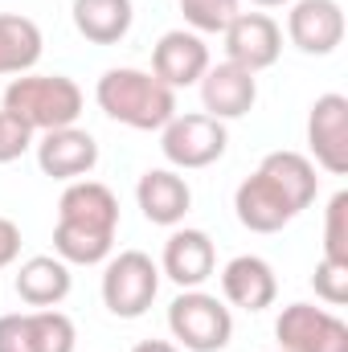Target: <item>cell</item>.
<instances>
[{
	"mask_svg": "<svg viewBox=\"0 0 348 352\" xmlns=\"http://www.w3.org/2000/svg\"><path fill=\"white\" fill-rule=\"evenodd\" d=\"M119 234V197L102 180H70L58 201L54 254L70 266H98L111 258Z\"/></svg>",
	"mask_w": 348,
	"mask_h": 352,
	"instance_id": "1",
	"label": "cell"
},
{
	"mask_svg": "<svg viewBox=\"0 0 348 352\" xmlns=\"http://www.w3.org/2000/svg\"><path fill=\"white\" fill-rule=\"evenodd\" d=\"M324 258L348 263V192H336L324 209Z\"/></svg>",
	"mask_w": 348,
	"mask_h": 352,
	"instance_id": "24",
	"label": "cell"
},
{
	"mask_svg": "<svg viewBox=\"0 0 348 352\" xmlns=\"http://www.w3.org/2000/svg\"><path fill=\"white\" fill-rule=\"evenodd\" d=\"M283 352H348V324L316 303H291L274 320Z\"/></svg>",
	"mask_w": 348,
	"mask_h": 352,
	"instance_id": "7",
	"label": "cell"
},
{
	"mask_svg": "<svg viewBox=\"0 0 348 352\" xmlns=\"http://www.w3.org/2000/svg\"><path fill=\"white\" fill-rule=\"evenodd\" d=\"M12 287H17L21 303H29L33 311H41V307H58L70 295L74 274H70V263H62L58 254H37V258L21 263Z\"/></svg>",
	"mask_w": 348,
	"mask_h": 352,
	"instance_id": "18",
	"label": "cell"
},
{
	"mask_svg": "<svg viewBox=\"0 0 348 352\" xmlns=\"http://www.w3.org/2000/svg\"><path fill=\"white\" fill-rule=\"evenodd\" d=\"M17 254H21V230L8 217H0V270L17 263Z\"/></svg>",
	"mask_w": 348,
	"mask_h": 352,
	"instance_id": "28",
	"label": "cell"
},
{
	"mask_svg": "<svg viewBox=\"0 0 348 352\" xmlns=\"http://www.w3.org/2000/svg\"><path fill=\"white\" fill-rule=\"evenodd\" d=\"M312 287H316V295H320L328 307H345L348 303V263L320 258V263H316V274H312Z\"/></svg>",
	"mask_w": 348,
	"mask_h": 352,
	"instance_id": "25",
	"label": "cell"
},
{
	"mask_svg": "<svg viewBox=\"0 0 348 352\" xmlns=\"http://www.w3.org/2000/svg\"><path fill=\"white\" fill-rule=\"evenodd\" d=\"M287 37L307 58H328L345 41V8L336 0H291Z\"/></svg>",
	"mask_w": 348,
	"mask_h": 352,
	"instance_id": "8",
	"label": "cell"
},
{
	"mask_svg": "<svg viewBox=\"0 0 348 352\" xmlns=\"http://www.w3.org/2000/svg\"><path fill=\"white\" fill-rule=\"evenodd\" d=\"M226 148H230L226 123L205 111H193V115L176 111L160 127V152L173 168H209L226 156Z\"/></svg>",
	"mask_w": 348,
	"mask_h": 352,
	"instance_id": "6",
	"label": "cell"
},
{
	"mask_svg": "<svg viewBox=\"0 0 348 352\" xmlns=\"http://www.w3.org/2000/svg\"><path fill=\"white\" fill-rule=\"evenodd\" d=\"M201 102H205V115H213V119H242V115H250L254 111V102H259V78L250 74V70H242V66H234V62H217V66H209L205 74H201Z\"/></svg>",
	"mask_w": 348,
	"mask_h": 352,
	"instance_id": "13",
	"label": "cell"
},
{
	"mask_svg": "<svg viewBox=\"0 0 348 352\" xmlns=\"http://www.w3.org/2000/svg\"><path fill=\"white\" fill-rule=\"evenodd\" d=\"M259 173H266L279 188H283V197L295 205V213H303V209L316 201V192H320L316 164H312L303 152H270V156H262Z\"/></svg>",
	"mask_w": 348,
	"mask_h": 352,
	"instance_id": "20",
	"label": "cell"
},
{
	"mask_svg": "<svg viewBox=\"0 0 348 352\" xmlns=\"http://www.w3.org/2000/svg\"><path fill=\"white\" fill-rule=\"evenodd\" d=\"M279 352H283V349H279Z\"/></svg>",
	"mask_w": 348,
	"mask_h": 352,
	"instance_id": "31",
	"label": "cell"
},
{
	"mask_svg": "<svg viewBox=\"0 0 348 352\" xmlns=\"http://www.w3.org/2000/svg\"><path fill=\"white\" fill-rule=\"evenodd\" d=\"M37 148V164L41 173L54 176V180H87L98 164V144L94 135L83 127H58V131H41V140L33 144Z\"/></svg>",
	"mask_w": 348,
	"mask_h": 352,
	"instance_id": "11",
	"label": "cell"
},
{
	"mask_svg": "<svg viewBox=\"0 0 348 352\" xmlns=\"http://www.w3.org/2000/svg\"><path fill=\"white\" fill-rule=\"evenodd\" d=\"M94 102L107 119L131 127V131H160L176 115V90H168L152 70L115 66L98 78Z\"/></svg>",
	"mask_w": 348,
	"mask_h": 352,
	"instance_id": "2",
	"label": "cell"
},
{
	"mask_svg": "<svg viewBox=\"0 0 348 352\" xmlns=\"http://www.w3.org/2000/svg\"><path fill=\"white\" fill-rule=\"evenodd\" d=\"M221 37H226V62H234L250 74L270 70L283 54V29L266 12H238Z\"/></svg>",
	"mask_w": 348,
	"mask_h": 352,
	"instance_id": "9",
	"label": "cell"
},
{
	"mask_svg": "<svg viewBox=\"0 0 348 352\" xmlns=\"http://www.w3.org/2000/svg\"><path fill=\"white\" fill-rule=\"evenodd\" d=\"M168 332L184 352H221L234 340V316L217 295L193 287L168 303Z\"/></svg>",
	"mask_w": 348,
	"mask_h": 352,
	"instance_id": "4",
	"label": "cell"
},
{
	"mask_svg": "<svg viewBox=\"0 0 348 352\" xmlns=\"http://www.w3.org/2000/svg\"><path fill=\"white\" fill-rule=\"evenodd\" d=\"M33 135L37 131H29L17 115H8V111H0V164H12V160H21L29 148H33Z\"/></svg>",
	"mask_w": 348,
	"mask_h": 352,
	"instance_id": "26",
	"label": "cell"
},
{
	"mask_svg": "<svg viewBox=\"0 0 348 352\" xmlns=\"http://www.w3.org/2000/svg\"><path fill=\"white\" fill-rule=\"evenodd\" d=\"M221 295L226 303L242 307V311H266L279 295V278H274V266L259 258V254H238L230 258L221 270Z\"/></svg>",
	"mask_w": 348,
	"mask_h": 352,
	"instance_id": "17",
	"label": "cell"
},
{
	"mask_svg": "<svg viewBox=\"0 0 348 352\" xmlns=\"http://www.w3.org/2000/svg\"><path fill=\"white\" fill-rule=\"evenodd\" d=\"M234 209H238V221H242L250 234H279L283 226H291V221L299 217L295 205L283 197V188H279L266 173H254L238 184Z\"/></svg>",
	"mask_w": 348,
	"mask_h": 352,
	"instance_id": "15",
	"label": "cell"
},
{
	"mask_svg": "<svg viewBox=\"0 0 348 352\" xmlns=\"http://www.w3.org/2000/svg\"><path fill=\"white\" fill-rule=\"evenodd\" d=\"M250 4H259V8H283V4H291V0H250Z\"/></svg>",
	"mask_w": 348,
	"mask_h": 352,
	"instance_id": "30",
	"label": "cell"
},
{
	"mask_svg": "<svg viewBox=\"0 0 348 352\" xmlns=\"http://www.w3.org/2000/svg\"><path fill=\"white\" fill-rule=\"evenodd\" d=\"M209 66H213V62H209V45H205L201 33H193V29H168V33L156 41V50H152V74H156L168 90L197 87Z\"/></svg>",
	"mask_w": 348,
	"mask_h": 352,
	"instance_id": "12",
	"label": "cell"
},
{
	"mask_svg": "<svg viewBox=\"0 0 348 352\" xmlns=\"http://www.w3.org/2000/svg\"><path fill=\"white\" fill-rule=\"evenodd\" d=\"M33 320V344L37 352H74L78 344V332H74V320L58 307H41V311H29Z\"/></svg>",
	"mask_w": 348,
	"mask_h": 352,
	"instance_id": "22",
	"label": "cell"
},
{
	"mask_svg": "<svg viewBox=\"0 0 348 352\" xmlns=\"http://www.w3.org/2000/svg\"><path fill=\"white\" fill-rule=\"evenodd\" d=\"M307 148L316 164L332 176L348 173V98L320 94L307 111Z\"/></svg>",
	"mask_w": 348,
	"mask_h": 352,
	"instance_id": "10",
	"label": "cell"
},
{
	"mask_svg": "<svg viewBox=\"0 0 348 352\" xmlns=\"http://www.w3.org/2000/svg\"><path fill=\"white\" fill-rule=\"evenodd\" d=\"M180 12L193 33H226L242 12V0H180Z\"/></svg>",
	"mask_w": 348,
	"mask_h": 352,
	"instance_id": "23",
	"label": "cell"
},
{
	"mask_svg": "<svg viewBox=\"0 0 348 352\" xmlns=\"http://www.w3.org/2000/svg\"><path fill=\"white\" fill-rule=\"evenodd\" d=\"M70 12H74V29L90 45H119L135 21L131 0H74Z\"/></svg>",
	"mask_w": 348,
	"mask_h": 352,
	"instance_id": "19",
	"label": "cell"
},
{
	"mask_svg": "<svg viewBox=\"0 0 348 352\" xmlns=\"http://www.w3.org/2000/svg\"><path fill=\"white\" fill-rule=\"evenodd\" d=\"M83 90L66 74H17L4 90V107L8 115H17L29 131H58V127H74L83 115Z\"/></svg>",
	"mask_w": 348,
	"mask_h": 352,
	"instance_id": "3",
	"label": "cell"
},
{
	"mask_svg": "<svg viewBox=\"0 0 348 352\" xmlns=\"http://www.w3.org/2000/svg\"><path fill=\"white\" fill-rule=\"evenodd\" d=\"M41 29L21 12H0V74H29L41 62Z\"/></svg>",
	"mask_w": 348,
	"mask_h": 352,
	"instance_id": "21",
	"label": "cell"
},
{
	"mask_svg": "<svg viewBox=\"0 0 348 352\" xmlns=\"http://www.w3.org/2000/svg\"><path fill=\"white\" fill-rule=\"evenodd\" d=\"M0 352H37V344H33V320H29V311L0 316Z\"/></svg>",
	"mask_w": 348,
	"mask_h": 352,
	"instance_id": "27",
	"label": "cell"
},
{
	"mask_svg": "<svg viewBox=\"0 0 348 352\" xmlns=\"http://www.w3.org/2000/svg\"><path fill=\"white\" fill-rule=\"evenodd\" d=\"M160 291V266L144 250H123L102 266V307L115 320H140L156 303Z\"/></svg>",
	"mask_w": 348,
	"mask_h": 352,
	"instance_id": "5",
	"label": "cell"
},
{
	"mask_svg": "<svg viewBox=\"0 0 348 352\" xmlns=\"http://www.w3.org/2000/svg\"><path fill=\"white\" fill-rule=\"evenodd\" d=\"M131 352H180V349L168 344V340H144V344H135Z\"/></svg>",
	"mask_w": 348,
	"mask_h": 352,
	"instance_id": "29",
	"label": "cell"
},
{
	"mask_svg": "<svg viewBox=\"0 0 348 352\" xmlns=\"http://www.w3.org/2000/svg\"><path fill=\"white\" fill-rule=\"evenodd\" d=\"M217 270V250L213 238L205 230H173L160 254V274L173 278L180 291H193L201 283H209Z\"/></svg>",
	"mask_w": 348,
	"mask_h": 352,
	"instance_id": "14",
	"label": "cell"
},
{
	"mask_svg": "<svg viewBox=\"0 0 348 352\" xmlns=\"http://www.w3.org/2000/svg\"><path fill=\"white\" fill-rule=\"evenodd\" d=\"M135 205L152 226H180L193 209V188L176 168H148L135 184Z\"/></svg>",
	"mask_w": 348,
	"mask_h": 352,
	"instance_id": "16",
	"label": "cell"
}]
</instances>
